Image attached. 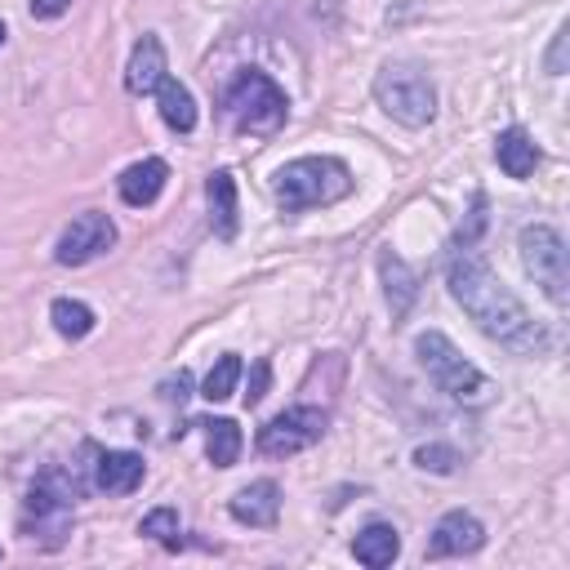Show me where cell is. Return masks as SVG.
<instances>
[{
  "instance_id": "20",
  "label": "cell",
  "mask_w": 570,
  "mask_h": 570,
  "mask_svg": "<svg viewBox=\"0 0 570 570\" xmlns=\"http://www.w3.org/2000/svg\"><path fill=\"white\" fill-rule=\"evenodd\" d=\"M49 316H53V330H58L62 338H85V334L94 330V312H89L80 298H53Z\"/></svg>"
},
{
  "instance_id": "27",
  "label": "cell",
  "mask_w": 570,
  "mask_h": 570,
  "mask_svg": "<svg viewBox=\"0 0 570 570\" xmlns=\"http://www.w3.org/2000/svg\"><path fill=\"white\" fill-rule=\"evenodd\" d=\"M67 4L71 0H31V13L36 18H58V13H67Z\"/></svg>"
},
{
  "instance_id": "28",
  "label": "cell",
  "mask_w": 570,
  "mask_h": 570,
  "mask_svg": "<svg viewBox=\"0 0 570 570\" xmlns=\"http://www.w3.org/2000/svg\"><path fill=\"white\" fill-rule=\"evenodd\" d=\"M0 45H4V22H0Z\"/></svg>"
},
{
  "instance_id": "7",
  "label": "cell",
  "mask_w": 570,
  "mask_h": 570,
  "mask_svg": "<svg viewBox=\"0 0 570 570\" xmlns=\"http://www.w3.org/2000/svg\"><path fill=\"white\" fill-rule=\"evenodd\" d=\"M325 410L316 405H294V410H281L276 419H267L258 428V450L272 454V459H285V454H298L307 445H316L325 436Z\"/></svg>"
},
{
  "instance_id": "13",
  "label": "cell",
  "mask_w": 570,
  "mask_h": 570,
  "mask_svg": "<svg viewBox=\"0 0 570 570\" xmlns=\"http://www.w3.org/2000/svg\"><path fill=\"white\" fill-rule=\"evenodd\" d=\"M165 80V49L156 36H142L129 53V67H125V89L129 94H156V85Z\"/></svg>"
},
{
  "instance_id": "23",
  "label": "cell",
  "mask_w": 570,
  "mask_h": 570,
  "mask_svg": "<svg viewBox=\"0 0 570 570\" xmlns=\"http://www.w3.org/2000/svg\"><path fill=\"white\" fill-rule=\"evenodd\" d=\"M414 463H419V468H432V472H454L459 459H454L450 445H419V450H414Z\"/></svg>"
},
{
  "instance_id": "11",
  "label": "cell",
  "mask_w": 570,
  "mask_h": 570,
  "mask_svg": "<svg viewBox=\"0 0 570 570\" xmlns=\"http://www.w3.org/2000/svg\"><path fill=\"white\" fill-rule=\"evenodd\" d=\"M227 508L240 525H272L281 517V485L276 481H249L232 494Z\"/></svg>"
},
{
  "instance_id": "5",
  "label": "cell",
  "mask_w": 570,
  "mask_h": 570,
  "mask_svg": "<svg viewBox=\"0 0 570 570\" xmlns=\"http://www.w3.org/2000/svg\"><path fill=\"white\" fill-rule=\"evenodd\" d=\"M414 352H419V365L428 370V379L445 396H454V401H481L485 396V374L472 361H463V352L441 330H423L414 338Z\"/></svg>"
},
{
  "instance_id": "24",
  "label": "cell",
  "mask_w": 570,
  "mask_h": 570,
  "mask_svg": "<svg viewBox=\"0 0 570 570\" xmlns=\"http://www.w3.org/2000/svg\"><path fill=\"white\" fill-rule=\"evenodd\" d=\"M187 387H191V379L178 370V379H165V383H160V396H165V401H187Z\"/></svg>"
},
{
  "instance_id": "14",
  "label": "cell",
  "mask_w": 570,
  "mask_h": 570,
  "mask_svg": "<svg viewBox=\"0 0 570 570\" xmlns=\"http://www.w3.org/2000/svg\"><path fill=\"white\" fill-rule=\"evenodd\" d=\"M494 160H499V169L508 174V178H530L534 174V165H539V147H534V138L525 134V129H503L499 138H494Z\"/></svg>"
},
{
  "instance_id": "22",
  "label": "cell",
  "mask_w": 570,
  "mask_h": 570,
  "mask_svg": "<svg viewBox=\"0 0 570 570\" xmlns=\"http://www.w3.org/2000/svg\"><path fill=\"white\" fill-rule=\"evenodd\" d=\"M138 534H151V539H174L178 534V512L174 508H156V512H147L142 521H138Z\"/></svg>"
},
{
  "instance_id": "21",
  "label": "cell",
  "mask_w": 570,
  "mask_h": 570,
  "mask_svg": "<svg viewBox=\"0 0 570 570\" xmlns=\"http://www.w3.org/2000/svg\"><path fill=\"white\" fill-rule=\"evenodd\" d=\"M240 370H245V365H240V356H232V352H227V356H218V361H214V370H209V374H205V383H200V396H205V401H227V396L236 392V383H240Z\"/></svg>"
},
{
  "instance_id": "6",
  "label": "cell",
  "mask_w": 570,
  "mask_h": 570,
  "mask_svg": "<svg viewBox=\"0 0 570 570\" xmlns=\"http://www.w3.org/2000/svg\"><path fill=\"white\" fill-rule=\"evenodd\" d=\"M521 263L534 276V285L561 307L570 298V267H566V240L548 223H530L521 232Z\"/></svg>"
},
{
  "instance_id": "18",
  "label": "cell",
  "mask_w": 570,
  "mask_h": 570,
  "mask_svg": "<svg viewBox=\"0 0 570 570\" xmlns=\"http://www.w3.org/2000/svg\"><path fill=\"white\" fill-rule=\"evenodd\" d=\"M205 450L214 468H232L240 459V428L236 419H209L205 423Z\"/></svg>"
},
{
  "instance_id": "2",
  "label": "cell",
  "mask_w": 570,
  "mask_h": 570,
  "mask_svg": "<svg viewBox=\"0 0 570 570\" xmlns=\"http://www.w3.org/2000/svg\"><path fill=\"white\" fill-rule=\"evenodd\" d=\"M352 191V169L334 156H298L276 169V200L285 214H303L316 205H334Z\"/></svg>"
},
{
  "instance_id": "17",
  "label": "cell",
  "mask_w": 570,
  "mask_h": 570,
  "mask_svg": "<svg viewBox=\"0 0 570 570\" xmlns=\"http://www.w3.org/2000/svg\"><path fill=\"white\" fill-rule=\"evenodd\" d=\"M156 98H160V116H165L169 129H178V134H191L196 129V102H191L187 85H178V80L165 76L156 85Z\"/></svg>"
},
{
  "instance_id": "25",
  "label": "cell",
  "mask_w": 570,
  "mask_h": 570,
  "mask_svg": "<svg viewBox=\"0 0 570 570\" xmlns=\"http://www.w3.org/2000/svg\"><path fill=\"white\" fill-rule=\"evenodd\" d=\"M561 53H566V27H557V40H552V53H548V71H552V76L566 71V58H561Z\"/></svg>"
},
{
  "instance_id": "8",
  "label": "cell",
  "mask_w": 570,
  "mask_h": 570,
  "mask_svg": "<svg viewBox=\"0 0 570 570\" xmlns=\"http://www.w3.org/2000/svg\"><path fill=\"white\" fill-rule=\"evenodd\" d=\"M111 245H116V223H111L107 214L89 209V214H76V218L62 227V236H58V245H53V258H58L62 267H85V263H94L98 254H107Z\"/></svg>"
},
{
  "instance_id": "16",
  "label": "cell",
  "mask_w": 570,
  "mask_h": 570,
  "mask_svg": "<svg viewBox=\"0 0 570 570\" xmlns=\"http://www.w3.org/2000/svg\"><path fill=\"white\" fill-rule=\"evenodd\" d=\"M205 191H209V223H214V232L223 240H232L236 236V178L227 169H218V174H209Z\"/></svg>"
},
{
  "instance_id": "4",
  "label": "cell",
  "mask_w": 570,
  "mask_h": 570,
  "mask_svg": "<svg viewBox=\"0 0 570 570\" xmlns=\"http://www.w3.org/2000/svg\"><path fill=\"white\" fill-rule=\"evenodd\" d=\"M223 107H227L232 125L245 129V134H276L285 125V111H289L285 89L267 71H240L232 80Z\"/></svg>"
},
{
  "instance_id": "3",
  "label": "cell",
  "mask_w": 570,
  "mask_h": 570,
  "mask_svg": "<svg viewBox=\"0 0 570 570\" xmlns=\"http://www.w3.org/2000/svg\"><path fill=\"white\" fill-rule=\"evenodd\" d=\"M374 98L392 120H401L410 129H423L436 116V89L419 62H387L374 76Z\"/></svg>"
},
{
  "instance_id": "9",
  "label": "cell",
  "mask_w": 570,
  "mask_h": 570,
  "mask_svg": "<svg viewBox=\"0 0 570 570\" xmlns=\"http://www.w3.org/2000/svg\"><path fill=\"white\" fill-rule=\"evenodd\" d=\"M485 543V525L472 517V512H445L428 539V557L441 561V557H463V552H476Z\"/></svg>"
},
{
  "instance_id": "10",
  "label": "cell",
  "mask_w": 570,
  "mask_h": 570,
  "mask_svg": "<svg viewBox=\"0 0 570 570\" xmlns=\"http://www.w3.org/2000/svg\"><path fill=\"white\" fill-rule=\"evenodd\" d=\"M142 454L134 450H102L98 463H94V485L107 490V494H129L142 485Z\"/></svg>"
},
{
  "instance_id": "26",
  "label": "cell",
  "mask_w": 570,
  "mask_h": 570,
  "mask_svg": "<svg viewBox=\"0 0 570 570\" xmlns=\"http://www.w3.org/2000/svg\"><path fill=\"white\" fill-rule=\"evenodd\" d=\"M263 392H267V361H258V365H254V379H249V392H245V401L254 405V401H263Z\"/></svg>"
},
{
  "instance_id": "19",
  "label": "cell",
  "mask_w": 570,
  "mask_h": 570,
  "mask_svg": "<svg viewBox=\"0 0 570 570\" xmlns=\"http://www.w3.org/2000/svg\"><path fill=\"white\" fill-rule=\"evenodd\" d=\"M379 272H383V285H387V303H392V312L401 316V312L414 303V276H410V267H405L392 249L379 254Z\"/></svg>"
},
{
  "instance_id": "15",
  "label": "cell",
  "mask_w": 570,
  "mask_h": 570,
  "mask_svg": "<svg viewBox=\"0 0 570 570\" xmlns=\"http://www.w3.org/2000/svg\"><path fill=\"white\" fill-rule=\"evenodd\" d=\"M352 552H356L361 566L383 570V566H392V561L401 557V534H396V525H387V521H370V525L356 534Z\"/></svg>"
},
{
  "instance_id": "12",
  "label": "cell",
  "mask_w": 570,
  "mask_h": 570,
  "mask_svg": "<svg viewBox=\"0 0 570 570\" xmlns=\"http://www.w3.org/2000/svg\"><path fill=\"white\" fill-rule=\"evenodd\" d=\"M165 178H169V165L160 156H142V160H134L120 174V200L134 205V209H142V205H151L165 191Z\"/></svg>"
},
{
  "instance_id": "1",
  "label": "cell",
  "mask_w": 570,
  "mask_h": 570,
  "mask_svg": "<svg viewBox=\"0 0 570 570\" xmlns=\"http://www.w3.org/2000/svg\"><path fill=\"white\" fill-rule=\"evenodd\" d=\"M445 281H450V294L454 303L481 325V334H490L494 343L530 356V352H543L548 347V334L534 325V316L525 312V303L472 254V249H459L445 267Z\"/></svg>"
}]
</instances>
